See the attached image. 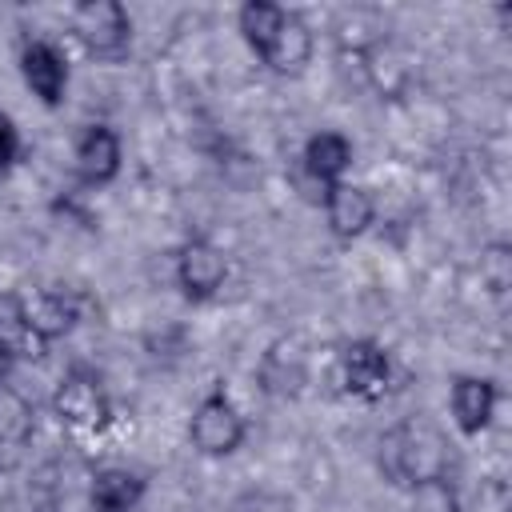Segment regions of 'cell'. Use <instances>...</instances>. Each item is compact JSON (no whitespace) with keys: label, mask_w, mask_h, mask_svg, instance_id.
<instances>
[{"label":"cell","mask_w":512,"mask_h":512,"mask_svg":"<svg viewBox=\"0 0 512 512\" xmlns=\"http://www.w3.org/2000/svg\"><path fill=\"white\" fill-rule=\"evenodd\" d=\"M20 156V132L8 112H0V168H12Z\"/></svg>","instance_id":"15"},{"label":"cell","mask_w":512,"mask_h":512,"mask_svg":"<svg viewBox=\"0 0 512 512\" xmlns=\"http://www.w3.org/2000/svg\"><path fill=\"white\" fill-rule=\"evenodd\" d=\"M272 72H280V76H296V72H304V64L312 60V32H308V24L300 20V16H284V24H280V32L272 36V44L264 48V56H260Z\"/></svg>","instance_id":"11"},{"label":"cell","mask_w":512,"mask_h":512,"mask_svg":"<svg viewBox=\"0 0 512 512\" xmlns=\"http://www.w3.org/2000/svg\"><path fill=\"white\" fill-rule=\"evenodd\" d=\"M52 404H56V416H60L68 428H76V432H100V428H108V420H112V404H108L104 384H100L92 372H84V368H72V372L60 380Z\"/></svg>","instance_id":"4"},{"label":"cell","mask_w":512,"mask_h":512,"mask_svg":"<svg viewBox=\"0 0 512 512\" xmlns=\"http://www.w3.org/2000/svg\"><path fill=\"white\" fill-rule=\"evenodd\" d=\"M116 172H120V136L108 124H88L76 136V176L88 188H100L116 180Z\"/></svg>","instance_id":"8"},{"label":"cell","mask_w":512,"mask_h":512,"mask_svg":"<svg viewBox=\"0 0 512 512\" xmlns=\"http://www.w3.org/2000/svg\"><path fill=\"white\" fill-rule=\"evenodd\" d=\"M228 280V260L212 240H188L176 256V284L184 288L188 300H208L224 288Z\"/></svg>","instance_id":"6"},{"label":"cell","mask_w":512,"mask_h":512,"mask_svg":"<svg viewBox=\"0 0 512 512\" xmlns=\"http://www.w3.org/2000/svg\"><path fill=\"white\" fill-rule=\"evenodd\" d=\"M88 500L96 512H132L144 500V480L128 468H100Z\"/></svg>","instance_id":"13"},{"label":"cell","mask_w":512,"mask_h":512,"mask_svg":"<svg viewBox=\"0 0 512 512\" xmlns=\"http://www.w3.org/2000/svg\"><path fill=\"white\" fill-rule=\"evenodd\" d=\"M12 304L20 320V340H32V344H52L68 336L80 320V300L64 288H32L12 296Z\"/></svg>","instance_id":"1"},{"label":"cell","mask_w":512,"mask_h":512,"mask_svg":"<svg viewBox=\"0 0 512 512\" xmlns=\"http://www.w3.org/2000/svg\"><path fill=\"white\" fill-rule=\"evenodd\" d=\"M72 32L96 60H124L132 48V20L116 0H88L72 12Z\"/></svg>","instance_id":"2"},{"label":"cell","mask_w":512,"mask_h":512,"mask_svg":"<svg viewBox=\"0 0 512 512\" xmlns=\"http://www.w3.org/2000/svg\"><path fill=\"white\" fill-rule=\"evenodd\" d=\"M324 216H328V228L340 240H352V236H360L376 220V200H372L368 188L340 180V184L324 188Z\"/></svg>","instance_id":"9"},{"label":"cell","mask_w":512,"mask_h":512,"mask_svg":"<svg viewBox=\"0 0 512 512\" xmlns=\"http://www.w3.org/2000/svg\"><path fill=\"white\" fill-rule=\"evenodd\" d=\"M284 8L280 4H268V0H248L244 8H240V36L248 40V48L256 52V56H264V48L272 44V36L280 32V24H284Z\"/></svg>","instance_id":"14"},{"label":"cell","mask_w":512,"mask_h":512,"mask_svg":"<svg viewBox=\"0 0 512 512\" xmlns=\"http://www.w3.org/2000/svg\"><path fill=\"white\" fill-rule=\"evenodd\" d=\"M12 368H16V344L8 336H0V384L12 376Z\"/></svg>","instance_id":"16"},{"label":"cell","mask_w":512,"mask_h":512,"mask_svg":"<svg viewBox=\"0 0 512 512\" xmlns=\"http://www.w3.org/2000/svg\"><path fill=\"white\" fill-rule=\"evenodd\" d=\"M20 76L32 88V96H40L48 108H56L64 100V88H68V60L56 44L32 40L20 52Z\"/></svg>","instance_id":"7"},{"label":"cell","mask_w":512,"mask_h":512,"mask_svg":"<svg viewBox=\"0 0 512 512\" xmlns=\"http://www.w3.org/2000/svg\"><path fill=\"white\" fill-rule=\"evenodd\" d=\"M244 416L240 408L232 404V396L224 388H212L196 408H192V420H188V436L192 444L204 452V456H232L240 444H244Z\"/></svg>","instance_id":"3"},{"label":"cell","mask_w":512,"mask_h":512,"mask_svg":"<svg viewBox=\"0 0 512 512\" xmlns=\"http://www.w3.org/2000/svg\"><path fill=\"white\" fill-rule=\"evenodd\" d=\"M348 164H352V144H348V136H340V132H316V136H308V144H304V168L328 188V184H340L344 180V172H348Z\"/></svg>","instance_id":"12"},{"label":"cell","mask_w":512,"mask_h":512,"mask_svg":"<svg viewBox=\"0 0 512 512\" xmlns=\"http://www.w3.org/2000/svg\"><path fill=\"white\" fill-rule=\"evenodd\" d=\"M340 380L360 400H380L392 380L388 352L376 340H348L340 348Z\"/></svg>","instance_id":"5"},{"label":"cell","mask_w":512,"mask_h":512,"mask_svg":"<svg viewBox=\"0 0 512 512\" xmlns=\"http://www.w3.org/2000/svg\"><path fill=\"white\" fill-rule=\"evenodd\" d=\"M452 416L464 436H476L496 416V384L488 376H456L452 384Z\"/></svg>","instance_id":"10"}]
</instances>
